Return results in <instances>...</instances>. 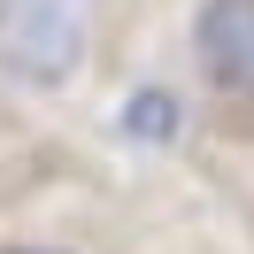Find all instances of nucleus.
<instances>
[{"mask_svg":"<svg viewBox=\"0 0 254 254\" xmlns=\"http://www.w3.org/2000/svg\"><path fill=\"white\" fill-rule=\"evenodd\" d=\"M0 254H247L216 208L0 62Z\"/></svg>","mask_w":254,"mask_h":254,"instance_id":"1","label":"nucleus"}]
</instances>
